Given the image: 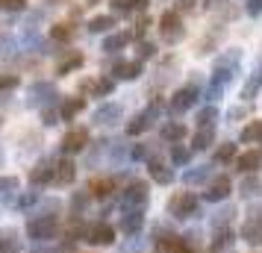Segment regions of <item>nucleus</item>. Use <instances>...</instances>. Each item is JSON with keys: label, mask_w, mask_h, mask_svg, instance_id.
<instances>
[{"label": "nucleus", "mask_w": 262, "mask_h": 253, "mask_svg": "<svg viewBox=\"0 0 262 253\" xmlns=\"http://www.w3.org/2000/svg\"><path fill=\"white\" fill-rule=\"evenodd\" d=\"M248 15H262V0H248Z\"/></svg>", "instance_id": "obj_36"}, {"label": "nucleus", "mask_w": 262, "mask_h": 253, "mask_svg": "<svg viewBox=\"0 0 262 253\" xmlns=\"http://www.w3.org/2000/svg\"><path fill=\"white\" fill-rule=\"evenodd\" d=\"M118 118H121V106H118V103H106V106H100L95 112L97 124H115Z\"/></svg>", "instance_id": "obj_12"}, {"label": "nucleus", "mask_w": 262, "mask_h": 253, "mask_svg": "<svg viewBox=\"0 0 262 253\" xmlns=\"http://www.w3.org/2000/svg\"><path fill=\"white\" fill-rule=\"evenodd\" d=\"M186 135V127L183 124H165L162 127V139H168V142H180Z\"/></svg>", "instance_id": "obj_22"}, {"label": "nucleus", "mask_w": 262, "mask_h": 253, "mask_svg": "<svg viewBox=\"0 0 262 253\" xmlns=\"http://www.w3.org/2000/svg\"><path fill=\"white\" fill-rule=\"evenodd\" d=\"M150 174H154V180H156V182H162V186L174 180V174H171V171H168L162 162H150Z\"/></svg>", "instance_id": "obj_21"}, {"label": "nucleus", "mask_w": 262, "mask_h": 253, "mask_svg": "<svg viewBox=\"0 0 262 253\" xmlns=\"http://www.w3.org/2000/svg\"><path fill=\"white\" fill-rule=\"evenodd\" d=\"M112 74L115 77H121V80H136L139 74H142V62H115V68H112Z\"/></svg>", "instance_id": "obj_9"}, {"label": "nucleus", "mask_w": 262, "mask_h": 253, "mask_svg": "<svg viewBox=\"0 0 262 253\" xmlns=\"http://www.w3.org/2000/svg\"><path fill=\"white\" fill-rule=\"evenodd\" d=\"M83 109V97H74V100H65V106H62V118H74L77 112Z\"/></svg>", "instance_id": "obj_26"}, {"label": "nucleus", "mask_w": 262, "mask_h": 253, "mask_svg": "<svg viewBox=\"0 0 262 253\" xmlns=\"http://www.w3.org/2000/svg\"><path fill=\"white\" fill-rule=\"evenodd\" d=\"M53 97H56V88L50 83H36L30 88V103H36V106L38 103H50Z\"/></svg>", "instance_id": "obj_7"}, {"label": "nucleus", "mask_w": 262, "mask_h": 253, "mask_svg": "<svg viewBox=\"0 0 262 253\" xmlns=\"http://www.w3.org/2000/svg\"><path fill=\"white\" fill-rule=\"evenodd\" d=\"M147 127H150V112H142V115H136V118L130 121L127 133H130V135H139V133H144Z\"/></svg>", "instance_id": "obj_19"}, {"label": "nucleus", "mask_w": 262, "mask_h": 253, "mask_svg": "<svg viewBox=\"0 0 262 253\" xmlns=\"http://www.w3.org/2000/svg\"><path fill=\"white\" fill-rule=\"evenodd\" d=\"M259 88H262V65H256V68H253V74L248 77L245 88H242V97H245V100H253Z\"/></svg>", "instance_id": "obj_10"}, {"label": "nucleus", "mask_w": 262, "mask_h": 253, "mask_svg": "<svg viewBox=\"0 0 262 253\" xmlns=\"http://www.w3.org/2000/svg\"><path fill=\"white\" fill-rule=\"evenodd\" d=\"M112 88H115L112 80H85V83H83V91H92V95H97V97L109 95Z\"/></svg>", "instance_id": "obj_14"}, {"label": "nucleus", "mask_w": 262, "mask_h": 253, "mask_svg": "<svg viewBox=\"0 0 262 253\" xmlns=\"http://www.w3.org/2000/svg\"><path fill=\"white\" fill-rule=\"evenodd\" d=\"M191 6H194V0H180V3H177L180 12H186V9H191Z\"/></svg>", "instance_id": "obj_38"}, {"label": "nucleus", "mask_w": 262, "mask_h": 253, "mask_svg": "<svg viewBox=\"0 0 262 253\" xmlns=\"http://www.w3.org/2000/svg\"><path fill=\"white\" fill-rule=\"evenodd\" d=\"M56 168H59V171H56V180H59V182H71L74 180V165H71V162H59Z\"/></svg>", "instance_id": "obj_28"}, {"label": "nucleus", "mask_w": 262, "mask_h": 253, "mask_svg": "<svg viewBox=\"0 0 262 253\" xmlns=\"http://www.w3.org/2000/svg\"><path fill=\"white\" fill-rule=\"evenodd\" d=\"M12 48H15L12 36H0V56H9V53H12Z\"/></svg>", "instance_id": "obj_33"}, {"label": "nucleus", "mask_w": 262, "mask_h": 253, "mask_svg": "<svg viewBox=\"0 0 262 253\" xmlns=\"http://www.w3.org/2000/svg\"><path fill=\"white\" fill-rule=\"evenodd\" d=\"M80 65H83V56H80V53H74L71 59H65L59 65V74H68V71H74V68H80Z\"/></svg>", "instance_id": "obj_31"}, {"label": "nucleus", "mask_w": 262, "mask_h": 253, "mask_svg": "<svg viewBox=\"0 0 262 253\" xmlns=\"http://www.w3.org/2000/svg\"><path fill=\"white\" fill-rule=\"evenodd\" d=\"M230 118L236 121V118H245V109H230Z\"/></svg>", "instance_id": "obj_39"}, {"label": "nucleus", "mask_w": 262, "mask_h": 253, "mask_svg": "<svg viewBox=\"0 0 262 253\" xmlns=\"http://www.w3.org/2000/svg\"><path fill=\"white\" fill-rule=\"evenodd\" d=\"M242 142H245V145L262 142V121H253V124H248V127L242 130Z\"/></svg>", "instance_id": "obj_20"}, {"label": "nucleus", "mask_w": 262, "mask_h": 253, "mask_svg": "<svg viewBox=\"0 0 262 253\" xmlns=\"http://www.w3.org/2000/svg\"><path fill=\"white\" fill-rule=\"evenodd\" d=\"M71 36H74V30L68 24H56L53 30H50V38H53V41H68Z\"/></svg>", "instance_id": "obj_25"}, {"label": "nucleus", "mask_w": 262, "mask_h": 253, "mask_svg": "<svg viewBox=\"0 0 262 253\" xmlns=\"http://www.w3.org/2000/svg\"><path fill=\"white\" fill-rule=\"evenodd\" d=\"M115 27V18L112 15H95L92 21H89V33H106Z\"/></svg>", "instance_id": "obj_16"}, {"label": "nucleus", "mask_w": 262, "mask_h": 253, "mask_svg": "<svg viewBox=\"0 0 262 253\" xmlns=\"http://www.w3.org/2000/svg\"><path fill=\"white\" fill-rule=\"evenodd\" d=\"M230 177H215L209 182V189H206V200H224L227 194H230Z\"/></svg>", "instance_id": "obj_6"}, {"label": "nucleus", "mask_w": 262, "mask_h": 253, "mask_svg": "<svg viewBox=\"0 0 262 253\" xmlns=\"http://www.w3.org/2000/svg\"><path fill=\"white\" fill-rule=\"evenodd\" d=\"M112 236H115V233H112V227H106V224H100V227L92 229V241H100V244H103V241H112Z\"/></svg>", "instance_id": "obj_27"}, {"label": "nucleus", "mask_w": 262, "mask_h": 253, "mask_svg": "<svg viewBox=\"0 0 262 253\" xmlns=\"http://www.w3.org/2000/svg\"><path fill=\"white\" fill-rule=\"evenodd\" d=\"M242 236H245V241H250V244H259L262 241V221L259 218H250L248 224H245V229H242Z\"/></svg>", "instance_id": "obj_13"}, {"label": "nucleus", "mask_w": 262, "mask_h": 253, "mask_svg": "<svg viewBox=\"0 0 262 253\" xmlns=\"http://www.w3.org/2000/svg\"><path fill=\"white\" fill-rule=\"evenodd\" d=\"M144 197H147V189H144L142 182H133V186H130V192L124 194V200H127L130 206H136V203L142 206V203H144Z\"/></svg>", "instance_id": "obj_18"}, {"label": "nucleus", "mask_w": 262, "mask_h": 253, "mask_svg": "<svg viewBox=\"0 0 262 253\" xmlns=\"http://www.w3.org/2000/svg\"><path fill=\"white\" fill-rule=\"evenodd\" d=\"M189 159H191V150H186V147H174V162H177V165L189 162Z\"/></svg>", "instance_id": "obj_34"}, {"label": "nucleus", "mask_w": 262, "mask_h": 253, "mask_svg": "<svg viewBox=\"0 0 262 253\" xmlns=\"http://www.w3.org/2000/svg\"><path fill=\"white\" fill-rule=\"evenodd\" d=\"M183 253H186V250H183Z\"/></svg>", "instance_id": "obj_42"}, {"label": "nucleus", "mask_w": 262, "mask_h": 253, "mask_svg": "<svg viewBox=\"0 0 262 253\" xmlns=\"http://www.w3.org/2000/svg\"><path fill=\"white\" fill-rule=\"evenodd\" d=\"M48 3H62V0H48Z\"/></svg>", "instance_id": "obj_41"}, {"label": "nucleus", "mask_w": 262, "mask_h": 253, "mask_svg": "<svg viewBox=\"0 0 262 253\" xmlns=\"http://www.w3.org/2000/svg\"><path fill=\"white\" fill-rule=\"evenodd\" d=\"M233 156H236V145L233 142H227V145H221L215 150V162H230Z\"/></svg>", "instance_id": "obj_24"}, {"label": "nucleus", "mask_w": 262, "mask_h": 253, "mask_svg": "<svg viewBox=\"0 0 262 253\" xmlns=\"http://www.w3.org/2000/svg\"><path fill=\"white\" fill-rule=\"evenodd\" d=\"M168 209H171V215H177V218H186L191 215L194 209H198V200H194V194L189 192H180L171 197V203H168Z\"/></svg>", "instance_id": "obj_4"}, {"label": "nucleus", "mask_w": 262, "mask_h": 253, "mask_svg": "<svg viewBox=\"0 0 262 253\" xmlns=\"http://www.w3.org/2000/svg\"><path fill=\"white\" fill-rule=\"evenodd\" d=\"M133 33H112V36H106V41H103V50L106 53H118V50H124L127 44H130Z\"/></svg>", "instance_id": "obj_11"}, {"label": "nucleus", "mask_w": 262, "mask_h": 253, "mask_svg": "<svg viewBox=\"0 0 262 253\" xmlns=\"http://www.w3.org/2000/svg\"><path fill=\"white\" fill-rule=\"evenodd\" d=\"M212 139H215V127H201L194 133V150H206L212 145Z\"/></svg>", "instance_id": "obj_17"}, {"label": "nucleus", "mask_w": 262, "mask_h": 253, "mask_svg": "<svg viewBox=\"0 0 262 253\" xmlns=\"http://www.w3.org/2000/svg\"><path fill=\"white\" fill-rule=\"evenodd\" d=\"M227 0H209V6H224Z\"/></svg>", "instance_id": "obj_40"}, {"label": "nucleus", "mask_w": 262, "mask_h": 253, "mask_svg": "<svg viewBox=\"0 0 262 253\" xmlns=\"http://www.w3.org/2000/svg\"><path fill=\"white\" fill-rule=\"evenodd\" d=\"M27 9V0H0V12H21Z\"/></svg>", "instance_id": "obj_30"}, {"label": "nucleus", "mask_w": 262, "mask_h": 253, "mask_svg": "<svg viewBox=\"0 0 262 253\" xmlns=\"http://www.w3.org/2000/svg\"><path fill=\"white\" fill-rule=\"evenodd\" d=\"M238 59H242V53H238V50H230V53H224V56H218L215 71H212V85H221V88H224V85L230 83V77L236 74Z\"/></svg>", "instance_id": "obj_1"}, {"label": "nucleus", "mask_w": 262, "mask_h": 253, "mask_svg": "<svg viewBox=\"0 0 262 253\" xmlns=\"http://www.w3.org/2000/svg\"><path fill=\"white\" fill-rule=\"evenodd\" d=\"M209 171H212V165H203V168H194L186 174V182H203L206 177H209Z\"/></svg>", "instance_id": "obj_29"}, {"label": "nucleus", "mask_w": 262, "mask_h": 253, "mask_svg": "<svg viewBox=\"0 0 262 253\" xmlns=\"http://www.w3.org/2000/svg\"><path fill=\"white\" fill-rule=\"evenodd\" d=\"M215 118H218V109H215V106H206V109L198 112V124H201V127H212Z\"/></svg>", "instance_id": "obj_23"}, {"label": "nucleus", "mask_w": 262, "mask_h": 253, "mask_svg": "<svg viewBox=\"0 0 262 253\" xmlns=\"http://www.w3.org/2000/svg\"><path fill=\"white\" fill-rule=\"evenodd\" d=\"M92 189H95V194H106L112 189V180H97V182H92Z\"/></svg>", "instance_id": "obj_35"}, {"label": "nucleus", "mask_w": 262, "mask_h": 253, "mask_svg": "<svg viewBox=\"0 0 262 253\" xmlns=\"http://www.w3.org/2000/svg\"><path fill=\"white\" fill-rule=\"evenodd\" d=\"M198 95H201V91H198V85H194V83H191V85H183L177 95L171 97V112L183 115L186 109H191L194 103H198Z\"/></svg>", "instance_id": "obj_3"}, {"label": "nucleus", "mask_w": 262, "mask_h": 253, "mask_svg": "<svg viewBox=\"0 0 262 253\" xmlns=\"http://www.w3.org/2000/svg\"><path fill=\"white\" fill-rule=\"evenodd\" d=\"M18 85V77H0V88H12Z\"/></svg>", "instance_id": "obj_37"}, {"label": "nucleus", "mask_w": 262, "mask_h": 253, "mask_svg": "<svg viewBox=\"0 0 262 253\" xmlns=\"http://www.w3.org/2000/svg\"><path fill=\"white\" fill-rule=\"evenodd\" d=\"M159 36L165 38V44H177L180 38L186 36L183 21H180V12H165L159 18Z\"/></svg>", "instance_id": "obj_2"}, {"label": "nucleus", "mask_w": 262, "mask_h": 253, "mask_svg": "<svg viewBox=\"0 0 262 253\" xmlns=\"http://www.w3.org/2000/svg\"><path fill=\"white\" fill-rule=\"evenodd\" d=\"M109 6H112L115 15H133V12H144L147 0H109Z\"/></svg>", "instance_id": "obj_5"}, {"label": "nucleus", "mask_w": 262, "mask_h": 253, "mask_svg": "<svg viewBox=\"0 0 262 253\" xmlns=\"http://www.w3.org/2000/svg\"><path fill=\"white\" fill-rule=\"evenodd\" d=\"M154 53H156V48L150 44V41H142V44H139V62H142V59H150Z\"/></svg>", "instance_id": "obj_32"}, {"label": "nucleus", "mask_w": 262, "mask_h": 253, "mask_svg": "<svg viewBox=\"0 0 262 253\" xmlns=\"http://www.w3.org/2000/svg\"><path fill=\"white\" fill-rule=\"evenodd\" d=\"M259 153H256V150H248V153H242V156L236 159V168L238 171H245V174H250V171H256L259 168Z\"/></svg>", "instance_id": "obj_15"}, {"label": "nucleus", "mask_w": 262, "mask_h": 253, "mask_svg": "<svg viewBox=\"0 0 262 253\" xmlns=\"http://www.w3.org/2000/svg\"><path fill=\"white\" fill-rule=\"evenodd\" d=\"M89 145V133L85 130H71V133L62 139V147L68 150V153H77V150H83Z\"/></svg>", "instance_id": "obj_8"}]
</instances>
